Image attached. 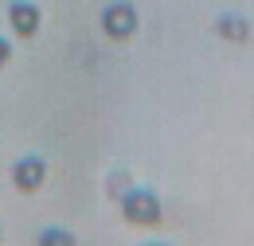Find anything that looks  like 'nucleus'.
I'll return each mask as SVG.
<instances>
[{"mask_svg":"<svg viewBox=\"0 0 254 246\" xmlns=\"http://www.w3.org/2000/svg\"><path fill=\"white\" fill-rule=\"evenodd\" d=\"M39 243H43V246H51V243H74V235L55 227V231H43V235H39Z\"/></svg>","mask_w":254,"mask_h":246,"instance_id":"0eeeda50","label":"nucleus"},{"mask_svg":"<svg viewBox=\"0 0 254 246\" xmlns=\"http://www.w3.org/2000/svg\"><path fill=\"white\" fill-rule=\"evenodd\" d=\"M0 235H4V231H0Z\"/></svg>","mask_w":254,"mask_h":246,"instance_id":"1a4fd4ad","label":"nucleus"},{"mask_svg":"<svg viewBox=\"0 0 254 246\" xmlns=\"http://www.w3.org/2000/svg\"><path fill=\"white\" fill-rule=\"evenodd\" d=\"M126 187H129V172L114 168V172H110V187H106V191H110L114 199H122V191H126Z\"/></svg>","mask_w":254,"mask_h":246,"instance_id":"423d86ee","label":"nucleus"},{"mask_svg":"<svg viewBox=\"0 0 254 246\" xmlns=\"http://www.w3.org/2000/svg\"><path fill=\"white\" fill-rule=\"evenodd\" d=\"M98 24H102V31H106L114 43H126V39H133V35H137V28H141L137 4H129V0H110V4L102 8Z\"/></svg>","mask_w":254,"mask_h":246,"instance_id":"f03ea898","label":"nucleus"},{"mask_svg":"<svg viewBox=\"0 0 254 246\" xmlns=\"http://www.w3.org/2000/svg\"><path fill=\"white\" fill-rule=\"evenodd\" d=\"M43 180H47V160L39 153H24L16 164H12V184H16V191L32 195V191L43 187Z\"/></svg>","mask_w":254,"mask_h":246,"instance_id":"7ed1b4c3","label":"nucleus"},{"mask_svg":"<svg viewBox=\"0 0 254 246\" xmlns=\"http://www.w3.org/2000/svg\"><path fill=\"white\" fill-rule=\"evenodd\" d=\"M8 24H12V31L20 39H32L35 31H39V24H43L39 4H32V0H12L8 4Z\"/></svg>","mask_w":254,"mask_h":246,"instance_id":"20e7f679","label":"nucleus"},{"mask_svg":"<svg viewBox=\"0 0 254 246\" xmlns=\"http://www.w3.org/2000/svg\"><path fill=\"white\" fill-rule=\"evenodd\" d=\"M12 59V43H8V39H4V35H0V66H4V62Z\"/></svg>","mask_w":254,"mask_h":246,"instance_id":"6e6552de","label":"nucleus"},{"mask_svg":"<svg viewBox=\"0 0 254 246\" xmlns=\"http://www.w3.org/2000/svg\"><path fill=\"white\" fill-rule=\"evenodd\" d=\"M118 203H122V219L133 227H157L164 219V203L153 187H126Z\"/></svg>","mask_w":254,"mask_h":246,"instance_id":"f257e3e1","label":"nucleus"},{"mask_svg":"<svg viewBox=\"0 0 254 246\" xmlns=\"http://www.w3.org/2000/svg\"><path fill=\"white\" fill-rule=\"evenodd\" d=\"M215 31L223 39H231V43H247L251 39V20L239 16V12H219L215 16Z\"/></svg>","mask_w":254,"mask_h":246,"instance_id":"39448f33","label":"nucleus"}]
</instances>
